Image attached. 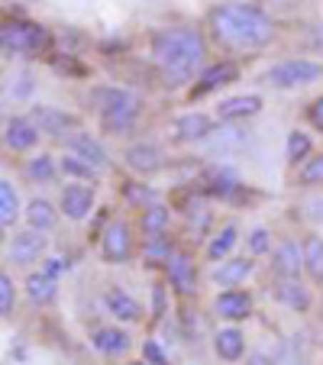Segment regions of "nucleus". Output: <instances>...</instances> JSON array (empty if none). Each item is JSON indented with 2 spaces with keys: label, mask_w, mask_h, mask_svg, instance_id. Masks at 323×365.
Wrapping results in <instances>:
<instances>
[{
  "label": "nucleus",
  "mask_w": 323,
  "mask_h": 365,
  "mask_svg": "<svg viewBox=\"0 0 323 365\" xmlns=\"http://www.w3.org/2000/svg\"><path fill=\"white\" fill-rule=\"evenodd\" d=\"M149 56L155 62V68L162 71L168 88H178V84L191 81L194 71L204 65L207 42L200 36V29L194 26H165L152 33Z\"/></svg>",
  "instance_id": "f257e3e1"
},
{
  "label": "nucleus",
  "mask_w": 323,
  "mask_h": 365,
  "mask_svg": "<svg viewBox=\"0 0 323 365\" xmlns=\"http://www.w3.org/2000/svg\"><path fill=\"white\" fill-rule=\"evenodd\" d=\"M210 33L213 39L236 52H255L275 39V23L259 7L249 4H220L210 10Z\"/></svg>",
  "instance_id": "f03ea898"
},
{
  "label": "nucleus",
  "mask_w": 323,
  "mask_h": 365,
  "mask_svg": "<svg viewBox=\"0 0 323 365\" xmlns=\"http://www.w3.org/2000/svg\"><path fill=\"white\" fill-rule=\"evenodd\" d=\"M97 101V117H101V126L107 133H126L136 126L139 120V110H143V101L139 94L133 91H123V88H101L94 94Z\"/></svg>",
  "instance_id": "7ed1b4c3"
},
{
  "label": "nucleus",
  "mask_w": 323,
  "mask_h": 365,
  "mask_svg": "<svg viewBox=\"0 0 323 365\" xmlns=\"http://www.w3.org/2000/svg\"><path fill=\"white\" fill-rule=\"evenodd\" d=\"M0 48H4L7 58H36L48 48V29L33 20H7L0 29Z\"/></svg>",
  "instance_id": "20e7f679"
},
{
  "label": "nucleus",
  "mask_w": 323,
  "mask_h": 365,
  "mask_svg": "<svg viewBox=\"0 0 323 365\" xmlns=\"http://www.w3.org/2000/svg\"><path fill=\"white\" fill-rule=\"evenodd\" d=\"M323 78V65L310 62V58H288L278 62L265 71V84L272 88H301V84H314Z\"/></svg>",
  "instance_id": "39448f33"
},
{
  "label": "nucleus",
  "mask_w": 323,
  "mask_h": 365,
  "mask_svg": "<svg viewBox=\"0 0 323 365\" xmlns=\"http://www.w3.org/2000/svg\"><path fill=\"white\" fill-rule=\"evenodd\" d=\"M130 255H133L130 227H126L123 220H111L101 233V259L111 265H120V262H126Z\"/></svg>",
  "instance_id": "423d86ee"
},
{
  "label": "nucleus",
  "mask_w": 323,
  "mask_h": 365,
  "mask_svg": "<svg viewBox=\"0 0 323 365\" xmlns=\"http://www.w3.org/2000/svg\"><path fill=\"white\" fill-rule=\"evenodd\" d=\"M29 120L36 123V130H39L42 136H52V139H68L71 133H75V126H78V120L71 117V113L58 110V107H46V103L33 107Z\"/></svg>",
  "instance_id": "0eeeda50"
},
{
  "label": "nucleus",
  "mask_w": 323,
  "mask_h": 365,
  "mask_svg": "<svg viewBox=\"0 0 323 365\" xmlns=\"http://www.w3.org/2000/svg\"><path fill=\"white\" fill-rule=\"evenodd\" d=\"M123 162L136 175H155L165 168V152L158 149L155 143H136L123 152Z\"/></svg>",
  "instance_id": "6e6552de"
},
{
  "label": "nucleus",
  "mask_w": 323,
  "mask_h": 365,
  "mask_svg": "<svg viewBox=\"0 0 323 365\" xmlns=\"http://www.w3.org/2000/svg\"><path fill=\"white\" fill-rule=\"evenodd\" d=\"M65 149L71 152V155H78L81 162H88L91 168H97V172H103V168L111 165V159H107V149H103L101 143H97L91 133L84 130H75L68 139H65Z\"/></svg>",
  "instance_id": "1a4fd4ad"
},
{
  "label": "nucleus",
  "mask_w": 323,
  "mask_h": 365,
  "mask_svg": "<svg viewBox=\"0 0 323 365\" xmlns=\"http://www.w3.org/2000/svg\"><path fill=\"white\" fill-rule=\"evenodd\" d=\"M301 269H304V246H297L294 240L278 242L275 252H272V272L278 278H284V282H294L301 275Z\"/></svg>",
  "instance_id": "9d476101"
},
{
  "label": "nucleus",
  "mask_w": 323,
  "mask_h": 365,
  "mask_svg": "<svg viewBox=\"0 0 323 365\" xmlns=\"http://www.w3.org/2000/svg\"><path fill=\"white\" fill-rule=\"evenodd\" d=\"M236 78H240V68H236V62H217V65H210V68H204L198 75V81H194L191 101H194V97L210 94V91H217V88H227V84H233Z\"/></svg>",
  "instance_id": "9b49d317"
},
{
  "label": "nucleus",
  "mask_w": 323,
  "mask_h": 365,
  "mask_svg": "<svg viewBox=\"0 0 323 365\" xmlns=\"http://www.w3.org/2000/svg\"><path fill=\"white\" fill-rule=\"evenodd\" d=\"M42 252H46V236H42L39 230H23V233H14V242H10V262L14 265L39 262Z\"/></svg>",
  "instance_id": "f8f14e48"
},
{
  "label": "nucleus",
  "mask_w": 323,
  "mask_h": 365,
  "mask_svg": "<svg viewBox=\"0 0 323 365\" xmlns=\"http://www.w3.org/2000/svg\"><path fill=\"white\" fill-rule=\"evenodd\" d=\"M165 269H168V282H172V288L178 294L188 297L198 291V269H194V259L188 252H175Z\"/></svg>",
  "instance_id": "ddd939ff"
},
{
  "label": "nucleus",
  "mask_w": 323,
  "mask_h": 365,
  "mask_svg": "<svg viewBox=\"0 0 323 365\" xmlns=\"http://www.w3.org/2000/svg\"><path fill=\"white\" fill-rule=\"evenodd\" d=\"M62 214L68 220H84V217L94 210V187L88 185H68L62 187Z\"/></svg>",
  "instance_id": "4468645a"
},
{
  "label": "nucleus",
  "mask_w": 323,
  "mask_h": 365,
  "mask_svg": "<svg viewBox=\"0 0 323 365\" xmlns=\"http://www.w3.org/2000/svg\"><path fill=\"white\" fill-rule=\"evenodd\" d=\"M210 133H213V120L207 113H185L172 126V136L178 143H207Z\"/></svg>",
  "instance_id": "2eb2a0df"
},
{
  "label": "nucleus",
  "mask_w": 323,
  "mask_h": 365,
  "mask_svg": "<svg viewBox=\"0 0 323 365\" xmlns=\"http://www.w3.org/2000/svg\"><path fill=\"white\" fill-rule=\"evenodd\" d=\"M213 307H217V314H220L223 320H233L236 324V320H246L249 314H252V297L240 288H227V291L217 294Z\"/></svg>",
  "instance_id": "dca6fc26"
},
{
  "label": "nucleus",
  "mask_w": 323,
  "mask_h": 365,
  "mask_svg": "<svg viewBox=\"0 0 323 365\" xmlns=\"http://www.w3.org/2000/svg\"><path fill=\"white\" fill-rule=\"evenodd\" d=\"M259 110H262L259 94H240V97H227V101L217 107V120H220V123H236V120L255 117Z\"/></svg>",
  "instance_id": "f3484780"
},
{
  "label": "nucleus",
  "mask_w": 323,
  "mask_h": 365,
  "mask_svg": "<svg viewBox=\"0 0 323 365\" xmlns=\"http://www.w3.org/2000/svg\"><path fill=\"white\" fill-rule=\"evenodd\" d=\"M4 143L14 152H26L39 143V130L29 117H10L7 120V133H4Z\"/></svg>",
  "instance_id": "a211bd4d"
},
{
  "label": "nucleus",
  "mask_w": 323,
  "mask_h": 365,
  "mask_svg": "<svg viewBox=\"0 0 323 365\" xmlns=\"http://www.w3.org/2000/svg\"><path fill=\"white\" fill-rule=\"evenodd\" d=\"M103 304H107V310H111L117 320H123V324H139V320H143V307H139V301L126 294L123 288H111L107 294H103Z\"/></svg>",
  "instance_id": "6ab92c4d"
},
{
  "label": "nucleus",
  "mask_w": 323,
  "mask_h": 365,
  "mask_svg": "<svg viewBox=\"0 0 323 365\" xmlns=\"http://www.w3.org/2000/svg\"><path fill=\"white\" fill-rule=\"evenodd\" d=\"M91 346L103 356H123L130 349V333L117 330V327H101V330L91 333Z\"/></svg>",
  "instance_id": "aec40b11"
},
{
  "label": "nucleus",
  "mask_w": 323,
  "mask_h": 365,
  "mask_svg": "<svg viewBox=\"0 0 323 365\" xmlns=\"http://www.w3.org/2000/svg\"><path fill=\"white\" fill-rule=\"evenodd\" d=\"M240 191V178H236V172H230V168H213L210 175L204 178V194H210V197H233V194Z\"/></svg>",
  "instance_id": "412c9836"
},
{
  "label": "nucleus",
  "mask_w": 323,
  "mask_h": 365,
  "mask_svg": "<svg viewBox=\"0 0 323 365\" xmlns=\"http://www.w3.org/2000/svg\"><path fill=\"white\" fill-rule=\"evenodd\" d=\"M242 349H246V336H242L236 327H227L213 336V352L223 359V362H236L242 359Z\"/></svg>",
  "instance_id": "4be33fe9"
},
{
  "label": "nucleus",
  "mask_w": 323,
  "mask_h": 365,
  "mask_svg": "<svg viewBox=\"0 0 323 365\" xmlns=\"http://www.w3.org/2000/svg\"><path fill=\"white\" fill-rule=\"evenodd\" d=\"M249 275H252V262L249 259H227V262H220V269L213 272V282L220 284V288H236Z\"/></svg>",
  "instance_id": "5701e85b"
},
{
  "label": "nucleus",
  "mask_w": 323,
  "mask_h": 365,
  "mask_svg": "<svg viewBox=\"0 0 323 365\" xmlns=\"http://www.w3.org/2000/svg\"><path fill=\"white\" fill-rule=\"evenodd\" d=\"M275 297L284 304V307H291V310H307L310 307V291L301 284V278H294V282H284V278H278Z\"/></svg>",
  "instance_id": "b1692460"
},
{
  "label": "nucleus",
  "mask_w": 323,
  "mask_h": 365,
  "mask_svg": "<svg viewBox=\"0 0 323 365\" xmlns=\"http://www.w3.org/2000/svg\"><path fill=\"white\" fill-rule=\"evenodd\" d=\"M56 220H58L56 207L48 204L46 197H33L26 204V223H29V230H39V233H46V230L56 227Z\"/></svg>",
  "instance_id": "393cba45"
},
{
  "label": "nucleus",
  "mask_w": 323,
  "mask_h": 365,
  "mask_svg": "<svg viewBox=\"0 0 323 365\" xmlns=\"http://www.w3.org/2000/svg\"><path fill=\"white\" fill-rule=\"evenodd\" d=\"M168 223H172V210L165 204H152L143 210V233L145 240H155V236L168 233Z\"/></svg>",
  "instance_id": "a878e982"
},
{
  "label": "nucleus",
  "mask_w": 323,
  "mask_h": 365,
  "mask_svg": "<svg viewBox=\"0 0 323 365\" xmlns=\"http://www.w3.org/2000/svg\"><path fill=\"white\" fill-rule=\"evenodd\" d=\"M236 240H240V230H236V223H227V227H220V233L210 240V246H207V259L210 262H223L230 252H233Z\"/></svg>",
  "instance_id": "bb28decb"
},
{
  "label": "nucleus",
  "mask_w": 323,
  "mask_h": 365,
  "mask_svg": "<svg viewBox=\"0 0 323 365\" xmlns=\"http://www.w3.org/2000/svg\"><path fill=\"white\" fill-rule=\"evenodd\" d=\"M304 269H307L310 282L323 284V240L320 236H307L304 240Z\"/></svg>",
  "instance_id": "cd10ccee"
},
{
  "label": "nucleus",
  "mask_w": 323,
  "mask_h": 365,
  "mask_svg": "<svg viewBox=\"0 0 323 365\" xmlns=\"http://www.w3.org/2000/svg\"><path fill=\"white\" fill-rule=\"evenodd\" d=\"M20 217V200H16V191H14V181L4 178L0 181V223L4 230H10Z\"/></svg>",
  "instance_id": "c85d7f7f"
},
{
  "label": "nucleus",
  "mask_w": 323,
  "mask_h": 365,
  "mask_svg": "<svg viewBox=\"0 0 323 365\" xmlns=\"http://www.w3.org/2000/svg\"><path fill=\"white\" fill-rule=\"evenodd\" d=\"M26 294L33 304H48L56 297V278H48L46 272H33L26 278Z\"/></svg>",
  "instance_id": "c756f323"
},
{
  "label": "nucleus",
  "mask_w": 323,
  "mask_h": 365,
  "mask_svg": "<svg viewBox=\"0 0 323 365\" xmlns=\"http://www.w3.org/2000/svg\"><path fill=\"white\" fill-rule=\"evenodd\" d=\"M58 168H56V159L52 155H46V152H39L36 159L26 162V178L29 181H39V185H48V181H56Z\"/></svg>",
  "instance_id": "7c9ffc66"
},
{
  "label": "nucleus",
  "mask_w": 323,
  "mask_h": 365,
  "mask_svg": "<svg viewBox=\"0 0 323 365\" xmlns=\"http://www.w3.org/2000/svg\"><path fill=\"white\" fill-rule=\"evenodd\" d=\"M172 242H168V236H155V240H145V262L149 265H168L172 262Z\"/></svg>",
  "instance_id": "2f4dec72"
},
{
  "label": "nucleus",
  "mask_w": 323,
  "mask_h": 365,
  "mask_svg": "<svg viewBox=\"0 0 323 365\" xmlns=\"http://www.w3.org/2000/svg\"><path fill=\"white\" fill-rule=\"evenodd\" d=\"M242 139H246V133H242L240 126H220L217 133H210V136H207V145H210V149L227 152V149H233V145H240Z\"/></svg>",
  "instance_id": "473e14b6"
},
{
  "label": "nucleus",
  "mask_w": 323,
  "mask_h": 365,
  "mask_svg": "<svg viewBox=\"0 0 323 365\" xmlns=\"http://www.w3.org/2000/svg\"><path fill=\"white\" fill-rule=\"evenodd\" d=\"M123 197L130 200V204H136L139 210H145V207L158 204V194L152 191L149 185H139V181H126V185H123Z\"/></svg>",
  "instance_id": "72a5a7b5"
},
{
  "label": "nucleus",
  "mask_w": 323,
  "mask_h": 365,
  "mask_svg": "<svg viewBox=\"0 0 323 365\" xmlns=\"http://www.w3.org/2000/svg\"><path fill=\"white\" fill-rule=\"evenodd\" d=\"M58 168H62L65 175H71V178H81V181H94L97 178V168H91L88 162H81L78 155H71V152L62 159V165Z\"/></svg>",
  "instance_id": "f704fd0d"
},
{
  "label": "nucleus",
  "mask_w": 323,
  "mask_h": 365,
  "mask_svg": "<svg viewBox=\"0 0 323 365\" xmlns=\"http://www.w3.org/2000/svg\"><path fill=\"white\" fill-rule=\"evenodd\" d=\"M307 155H310V136L307 133H301V130L288 133V159L297 162V159H307Z\"/></svg>",
  "instance_id": "c9c22d12"
},
{
  "label": "nucleus",
  "mask_w": 323,
  "mask_h": 365,
  "mask_svg": "<svg viewBox=\"0 0 323 365\" xmlns=\"http://www.w3.org/2000/svg\"><path fill=\"white\" fill-rule=\"evenodd\" d=\"M301 185H307V187L323 185V152H320V155H314V159L304 162V168H301Z\"/></svg>",
  "instance_id": "e433bc0d"
},
{
  "label": "nucleus",
  "mask_w": 323,
  "mask_h": 365,
  "mask_svg": "<svg viewBox=\"0 0 323 365\" xmlns=\"http://www.w3.org/2000/svg\"><path fill=\"white\" fill-rule=\"evenodd\" d=\"M16 304V291H14V278L0 275V317H10Z\"/></svg>",
  "instance_id": "4c0bfd02"
},
{
  "label": "nucleus",
  "mask_w": 323,
  "mask_h": 365,
  "mask_svg": "<svg viewBox=\"0 0 323 365\" xmlns=\"http://www.w3.org/2000/svg\"><path fill=\"white\" fill-rule=\"evenodd\" d=\"M249 249H252V255L268 252V249H272V233H268L265 227L252 230V233H249Z\"/></svg>",
  "instance_id": "58836bf2"
},
{
  "label": "nucleus",
  "mask_w": 323,
  "mask_h": 365,
  "mask_svg": "<svg viewBox=\"0 0 323 365\" xmlns=\"http://www.w3.org/2000/svg\"><path fill=\"white\" fill-rule=\"evenodd\" d=\"M152 314H155L158 320L168 314V307H165V284H155V288H152Z\"/></svg>",
  "instance_id": "ea45409f"
},
{
  "label": "nucleus",
  "mask_w": 323,
  "mask_h": 365,
  "mask_svg": "<svg viewBox=\"0 0 323 365\" xmlns=\"http://www.w3.org/2000/svg\"><path fill=\"white\" fill-rule=\"evenodd\" d=\"M143 356H145V362H149V365H168V356H165L162 349H158V346L152 343V339L143 346Z\"/></svg>",
  "instance_id": "a19ab883"
},
{
  "label": "nucleus",
  "mask_w": 323,
  "mask_h": 365,
  "mask_svg": "<svg viewBox=\"0 0 323 365\" xmlns=\"http://www.w3.org/2000/svg\"><path fill=\"white\" fill-rule=\"evenodd\" d=\"M307 117H310V123H314V130H320V133H323V97H317V101L310 103Z\"/></svg>",
  "instance_id": "79ce46f5"
},
{
  "label": "nucleus",
  "mask_w": 323,
  "mask_h": 365,
  "mask_svg": "<svg viewBox=\"0 0 323 365\" xmlns=\"http://www.w3.org/2000/svg\"><path fill=\"white\" fill-rule=\"evenodd\" d=\"M42 272H46L48 278H56V275H62V272H68V262H65V259H48Z\"/></svg>",
  "instance_id": "37998d69"
},
{
  "label": "nucleus",
  "mask_w": 323,
  "mask_h": 365,
  "mask_svg": "<svg viewBox=\"0 0 323 365\" xmlns=\"http://www.w3.org/2000/svg\"><path fill=\"white\" fill-rule=\"evenodd\" d=\"M314 210H310V217H317V220H323V200H314Z\"/></svg>",
  "instance_id": "c03bdc74"
},
{
  "label": "nucleus",
  "mask_w": 323,
  "mask_h": 365,
  "mask_svg": "<svg viewBox=\"0 0 323 365\" xmlns=\"http://www.w3.org/2000/svg\"><path fill=\"white\" fill-rule=\"evenodd\" d=\"M249 365H268V356H252V362Z\"/></svg>",
  "instance_id": "a18cd8bd"
},
{
  "label": "nucleus",
  "mask_w": 323,
  "mask_h": 365,
  "mask_svg": "<svg viewBox=\"0 0 323 365\" xmlns=\"http://www.w3.org/2000/svg\"><path fill=\"white\" fill-rule=\"evenodd\" d=\"M130 365H149V362H130Z\"/></svg>",
  "instance_id": "49530a36"
}]
</instances>
